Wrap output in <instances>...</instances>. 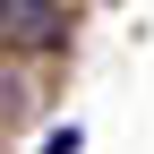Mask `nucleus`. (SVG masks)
Returning <instances> with one entry per match:
<instances>
[{
  "label": "nucleus",
  "instance_id": "obj_1",
  "mask_svg": "<svg viewBox=\"0 0 154 154\" xmlns=\"http://www.w3.org/2000/svg\"><path fill=\"white\" fill-rule=\"evenodd\" d=\"M9 9H17V0H0V17H9Z\"/></svg>",
  "mask_w": 154,
  "mask_h": 154
}]
</instances>
